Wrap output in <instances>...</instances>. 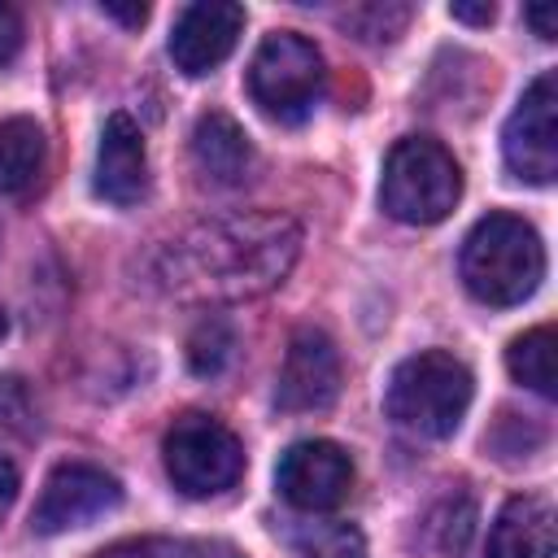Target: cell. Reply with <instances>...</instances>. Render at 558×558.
<instances>
[{
  "label": "cell",
  "mask_w": 558,
  "mask_h": 558,
  "mask_svg": "<svg viewBox=\"0 0 558 558\" xmlns=\"http://www.w3.org/2000/svg\"><path fill=\"white\" fill-rule=\"evenodd\" d=\"M471 397H475V379L462 357L445 349H418L392 366L384 388V410L397 427L427 440H445L462 427Z\"/></svg>",
  "instance_id": "cell-3"
},
{
  "label": "cell",
  "mask_w": 558,
  "mask_h": 558,
  "mask_svg": "<svg viewBox=\"0 0 558 558\" xmlns=\"http://www.w3.org/2000/svg\"><path fill=\"white\" fill-rule=\"evenodd\" d=\"M161 462L183 497H218L244 475V445L214 414H179L161 440Z\"/></svg>",
  "instance_id": "cell-6"
},
{
  "label": "cell",
  "mask_w": 558,
  "mask_h": 558,
  "mask_svg": "<svg viewBox=\"0 0 558 558\" xmlns=\"http://www.w3.org/2000/svg\"><path fill=\"white\" fill-rule=\"evenodd\" d=\"M22 35H26L22 31V13L0 0V65H9L22 52Z\"/></svg>",
  "instance_id": "cell-22"
},
{
  "label": "cell",
  "mask_w": 558,
  "mask_h": 558,
  "mask_svg": "<svg viewBox=\"0 0 558 558\" xmlns=\"http://www.w3.org/2000/svg\"><path fill=\"white\" fill-rule=\"evenodd\" d=\"M501 157L510 174L523 183L545 187L558 179V74L554 70H541L519 96L501 131Z\"/></svg>",
  "instance_id": "cell-7"
},
{
  "label": "cell",
  "mask_w": 558,
  "mask_h": 558,
  "mask_svg": "<svg viewBox=\"0 0 558 558\" xmlns=\"http://www.w3.org/2000/svg\"><path fill=\"white\" fill-rule=\"evenodd\" d=\"M336 392H340V353H336L331 336L318 327H301L288 340L275 405L288 414H310V410H327L336 401Z\"/></svg>",
  "instance_id": "cell-10"
},
{
  "label": "cell",
  "mask_w": 558,
  "mask_h": 558,
  "mask_svg": "<svg viewBox=\"0 0 558 558\" xmlns=\"http://www.w3.org/2000/svg\"><path fill=\"white\" fill-rule=\"evenodd\" d=\"M292 545L305 558H366V541L349 523H310L301 536H292Z\"/></svg>",
  "instance_id": "cell-18"
},
{
  "label": "cell",
  "mask_w": 558,
  "mask_h": 558,
  "mask_svg": "<svg viewBox=\"0 0 558 558\" xmlns=\"http://www.w3.org/2000/svg\"><path fill=\"white\" fill-rule=\"evenodd\" d=\"M323 52L296 31H270L248 61V96L275 122H305L323 96Z\"/></svg>",
  "instance_id": "cell-5"
},
{
  "label": "cell",
  "mask_w": 558,
  "mask_h": 558,
  "mask_svg": "<svg viewBox=\"0 0 558 558\" xmlns=\"http://www.w3.org/2000/svg\"><path fill=\"white\" fill-rule=\"evenodd\" d=\"M462 196V170L453 153L432 135H405L384 157L379 205L388 218L410 227H432L453 214Z\"/></svg>",
  "instance_id": "cell-4"
},
{
  "label": "cell",
  "mask_w": 558,
  "mask_h": 558,
  "mask_svg": "<svg viewBox=\"0 0 558 558\" xmlns=\"http://www.w3.org/2000/svg\"><path fill=\"white\" fill-rule=\"evenodd\" d=\"M275 488L288 506L296 510H336L349 488H353V458L349 449H340L336 440H296L279 453V466H275Z\"/></svg>",
  "instance_id": "cell-9"
},
{
  "label": "cell",
  "mask_w": 558,
  "mask_h": 558,
  "mask_svg": "<svg viewBox=\"0 0 558 558\" xmlns=\"http://www.w3.org/2000/svg\"><path fill=\"white\" fill-rule=\"evenodd\" d=\"M554 357H558V336H554V327H532V331H523V336L510 340V349H506V371H510L523 388H532V392H541V397H554V392H558Z\"/></svg>",
  "instance_id": "cell-16"
},
{
  "label": "cell",
  "mask_w": 558,
  "mask_h": 558,
  "mask_svg": "<svg viewBox=\"0 0 558 558\" xmlns=\"http://www.w3.org/2000/svg\"><path fill=\"white\" fill-rule=\"evenodd\" d=\"M554 501L545 493H519L488 527V558H554Z\"/></svg>",
  "instance_id": "cell-13"
},
{
  "label": "cell",
  "mask_w": 558,
  "mask_h": 558,
  "mask_svg": "<svg viewBox=\"0 0 558 558\" xmlns=\"http://www.w3.org/2000/svg\"><path fill=\"white\" fill-rule=\"evenodd\" d=\"M301 257V227L288 214L248 209L196 222L166 244L157 279L183 301H248L288 279Z\"/></svg>",
  "instance_id": "cell-1"
},
{
  "label": "cell",
  "mask_w": 558,
  "mask_h": 558,
  "mask_svg": "<svg viewBox=\"0 0 558 558\" xmlns=\"http://www.w3.org/2000/svg\"><path fill=\"white\" fill-rule=\"evenodd\" d=\"M449 17H453V22H471V26H488V22L497 17V4H488V0H484V4L453 0V4H449Z\"/></svg>",
  "instance_id": "cell-24"
},
{
  "label": "cell",
  "mask_w": 558,
  "mask_h": 558,
  "mask_svg": "<svg viewBox=\"0 0 558 558\" xmlns=\"http://www.w3.org/2000/svg\"><path fill=\"white\" fill-rule=\"evenodd\" d=\"M13 501H17V466L9 458H0V519L9 514Z\"/></svg>",
  "instance_id": "cell-26"
},
{
  "label": "cell",
  "mask_w": 558,
  "mask_h": 558,
  "mask_svg": "<svg viewBox=\"0 0 558 558\" xmlns=\"http://www.w3.org/2000/svg\"><path fill=\"white\" fill-rule=\"evenodd\" d=\"M405 22H410V4H353L340 13V26L371 44L397 39L405 31Z\"/></svg>",
  "instance_id": "cell-19"
},
{
  "label": "cell",
  "mask_w": 558,
  "mask_h": 558,
  "mask_svg": "<svg viewBox=\"0 0 558 558\" xmlns=\"http://www.w3.org/2000/svg\"><path fill=\"white\" fill-rule=\"evenodd\" d=\"M458 275L466 292L484 305H519L545 279V244L532 222L519 214H488L480 218L458 253Z\"/></svg>",
  "instance_id": "cell-2"
},
{
  "label": "cell",
  "mask_w": 558,
  "mask_h": 558,
  "mask_svg": "<svg viewBox=\"0 0 558 558\" xmlns=\"http://www.w3.org/2000/svg\"><path fill=\"white\" fill-rule=\"evenodd\" d=\"M96 558H244L227 541H183V536H140V541H118L100 549Z\"/></svg>",
  "instance_id": "cell-17"
},
{
  "label": "cell",
  "mask_w": 558,
  "mask_h": 558,
  "mask_svg": "<svg viewBox=\"0 0 558 558\" xmlns=\"http://www.w3.org/2000/svg\"><path fill=\"white\" fill-rule=\"evenodd\" d=\"M231 349H235L231 327H227L222 318H201V323L192 327V336H187V366H192L196 375H218V371L227 366Z\"/></svg>",
  "instance_id": "cell-20"
},
{
  "label": "cell",
  "mask_w": 558,
  "mask_h": 558,
  "mask_svg": "<svg viewBox=\"0 0 558 558\" xmlns=\"http://www.w3.org/2000/svg\"><path fill=\"white\" fill-rule=\"evenodd\" d=\"M240 31H244V4H231V0L187 4L170 26V61L183 74L201 78L231 57Z\"/></svg>",
  "instance_id": "cell-11"
},
{
  "label": "cell",
  "mask_w": 558,
  "mask_h": 558,
  "mask_svg": "<svg viewBox=\"0 0 558 558\" xmlns=\"http://www.w3.org/2000/svg\"><path fill=\"white\" fill-rule=\"evenodd\" d=\"M0 340H4V310H0Z\"/></svg>",
  "instance_id": "cell-27"
},
{
  "label": "cell",
  "mask_w": 558,
  "mask_h": 558,
  "mask_svg": "<svg viewBox=\"0 0 558 558\" xmlns=\"http://www.w3.org/2000/svg\"><path fill=\"white\" fill-rule=\"evenodd\" d=\"M148 192V153L135 118L109 113L96 148V196L109 205H135Z\"/></svg>",
  "instance_id": "cell-12"
},
{
  "label": "cell",
  "mask_w": 558,
  "mask_h": 558,
  "mask_svg": "<svg viewBox=\"0 0 558 558\" xmlns=\"http://www.w3.org/2000/svg\"><path fill=\"white\" fill-rule=\"evenodd\" d=\"M118 506H122V484L105 466L61 462L48 471V480L39 488V501L31 510V527L39 536H57L70 527H87Z\"/></svg>",
  "instance_id": "cell-8"
},
{
  "label": "cell",
  "mask_w": 558,
  "mask_h": 558,
  "mask_svg": "<svg viewBox=\"0 0 558 558\" xmlns=\"http://www.w3.org/2000/svg\"><path fill=\"white\" fill-rule=\"evenodd\" d=\"M100 13L113 17V22H122V26H131V31H140V26L148 22V4H118V0H105Z\"/></svg>",
  "instance_id": "cell-23"
},
{
  "label": "cell",
  "mask_w": 558,
  "mask_h": 558,
  "mask_svg": "<svg viewBox=\"0 0 558 558\" xmlns=\"http://www.w3.org/2000/svg\"><path fill=\"white\" fill-rule=\"evenodd\" d=\"M48 170V135L35 118L0 122V192L31 196Z\"/></svg>",
  "instance_id": "cell-15"
},
{
  "label": "cell",
  "mask_w": 558,
  "mask_h": 558,
  "mask_svg": "<svg viewBox=\"0 0 558 558\" xmlns=\"http://www.w3.org/2000/svg\"><path fill=\"white\" fill-rule=\"evenodd\" d=\"M0 427L31 432V397H26V388H22L17 375H4L0 379Z\"/></svg>",
  "instance_id": "cell-21"
},
{
  "label": "cell",
  "mask_w": 558,
  "mask_h": 558,
  "mask_svg": "<svg viewBox=\"0 0 558 558\" xmlns=\"http://www.w3.org/2000/svg\"><path fill=\"white\" fill-rule=\"evenodd\" d=\"M192 161L196 170L209 179V183H222V187H235L253 174V140L244 135V126L222 113V109H209L196 118L192 126Z\"/></svg>",
  "instance_id": "cell-14"
},
{
  "label": "cell",
  "mask_w": 558,
  "mask_h": 558,
  "mask_svg": "<svg viewBox=\"0 0 558 558\" xmlns=\"http://www.w3.org/2000/svg\"><path fill=\"white\" fill-rule=\"evenodd\" d=\"M523 17L532 22V31H536L541 39H554V35H558V9H554V4H527Z\"/></svg>",
  "instance_id": "cell-25"
}]
</instances>
